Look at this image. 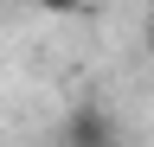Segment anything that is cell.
<instances>
[{"instance_id":"obj_2","label":"cell","mask_w":154,"mask_h":147,"mask_svg":"<svg viewBox=\"0 0 154 147\" xmlns=\"http://www.w3.org/2000/svg\"><path fill=\"white\" fill-rule=\"evenodd\" d=\"M45 13H84V0H38Z\"/></svg>"},{"instance_id":"obj_3","label":"cell","mask_w":154,"mask_h":147,"mask_svg":"<svg viewBox=\"0 0 154 147\" xmlns=\"http://www.w3.org/2000/svg\"><path fill=\"white\" fill-rule=\"evenodd\" d=\"M148 58H154V13H148Z\"/></svg>"},{"instance_id":"obj_1","label":"cell","mask_w":154,"mask_h":147,"mask_svg":"<svg viewBox=\"0 0 154 147\" xmlns=\"http://www.w3.org/2000/svg\"><path fill=\"white\" fill-rule=\"evenodd\" d=\"M64 147H116V122L103 115V109H71L64 115Z\"/></svg>"}]
</instances>
